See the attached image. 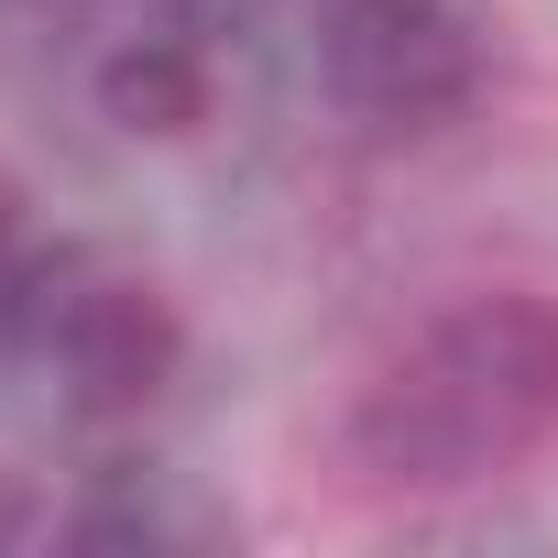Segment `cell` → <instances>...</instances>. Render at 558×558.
<instances>
[{
    "label": "cell",
    "instance_id": "2",
    "mask_svg": "<svg viewBox=\"0 0 558 558\" xmlns=\"http://www.w3.org/2000/svg\"><path fill=\"white\" fill-rule=\"evenodd\" d=\"M318 77L373 132H449L493 77V12L482 0H329Z\"/></svg>",
    "mask_w": 558,
    "mask_h": 558
},
{
    "label": "cell",
    "instance_id": "1",
    "mask_svg": "<svg viewBox=\"0 0 558 558\" xmlns=\"http://www.w3.org/2000/svg\"><path fill=\"white\" fill-rule=\"evenodd\" d=\"M558 438V296H460L351 416L384 482H482Z\"/></svg>",
    "mask_w": 558,
    "mask_h": 558
},
{
    "label": "cell",
    "instance_id": "5",
    "mask_svg": "<svg viewBox=\"0 0 558 558\" xmlns=\"http://www.w3.org/2000/svg\"><path fill=\"white\" fill-rule=\"evenodd\" d=\"M66 536H88V547H186V536H208V514L165 504L154 482H143V493H132V482H110V493H88V504L66 514Z\"/></svg>",
    "mask_w": 558,
    "mask_h": 558
},
{
    "label": "cell",
    "instance_id": "4",
    "mask_svg": "<svg viewBox=\"0 0 558 558\" xmlns=\"http://www.w3.org/2000/svg\"><path fill=\"white\" fill-rule=\"evenodd\" d=\"M208 99H219V66H208V45H197L186 23L121 34V45L99 56V110H110V132H132V143H186V132L208 121Z\"/></svg>",
    "mask_w": 558,
    "mask_h": 558
},
{
    "label": "cell",
    "instance_id": "6",
    "mask_svg": "<svg viewBox=\"0 0 558 558\" xmlns=\"http://www.w3.org/2000/svg\"><path fill=\"white\" fill-rule=\"evenodd\" d=\"M34 274H45V252H34V230L12 219V197H0V362L23 351V318H34Z\"/></svg>",
    "mask_w": 558,
    "mask_h": 558
},
{
    "label": "cell",
    "instance_id": "3",
    "mask_svg": "<svg viewBox=\"0 0 558 558\" xmlns=\"http://www.w3.org/2000/svg\"><path fill=\"white\" fill-rule=\"evenodd\" d=\"M23 362H45L56 395L110 427V416H143V405L175 384L186 329H175V307L143 286V274H110V263H88V252H45L34 318H23Z\"/></svg>",
    "mask_w": 558,
    "mask_h": 558
}]
</instances>
